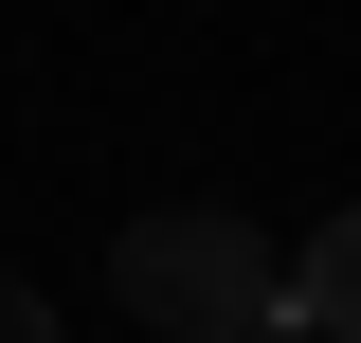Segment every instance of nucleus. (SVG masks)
I'll use <instances>...</instances> for the list:
<instances>
[{
  "label": "nucleus",
  "instance_id": "nucleus-1",
  "mask_svg": "<svg viewBox=\"0 0 361 343\" xmlns=\"http://www.w3.org/2000/svg\"><path fill=\"white\" fill-rule=\"evenodd\" d=\"M109 289H127L163 343H235V325H271V235L217 217V199H163V217L109 235Z\"/></svg>",
  "mask_w": 361,
  "mask_h": 343
},
{
  "label": "nucleus",
  "instance_id": "nucleus-3",
  "mask_svg": "<svg viewBox=\"0 0 361 343\" xmlns=\"http://www.w3.org/2000/svg\"><path fill=\"white\" fill-rule=\"evenodd\" d=\"M0 343H54V307H37V289H0Z\"/></svg>",
  "mask_w": 361,
  "mask_h": 343
},
{
  "label": "nucleus",
  "instance_id": "nucleus-2",
  "mask_svg": "<svg viewBox=\"0 0 361 343\" xmlns=\"http://www.w3.org/2000/svg\"><path fill=\"white\" fill-rule=\"evenodd\" d=\"M271 307H289V325H307V343H361V199L325 217L307 253H271Z\"/></svg>",
  "mask_w": 361,
  "mask_h": 343
},
{
  "label": "nucleus",
  "instance_id": "nucleus-4",
  "mask_svg": "<svg viewBox=\"0 0 361 343\" xmlns=\"http://www.w3.org/2000/svg\"><path fill=\"white\" fill-rule=\"evenodd\" d=\"M235 343H307V325H289V307H271V325H235Z\"/></svg>",
  "mask_w": 361,
  "mask_h": 343
}]
</instances>
